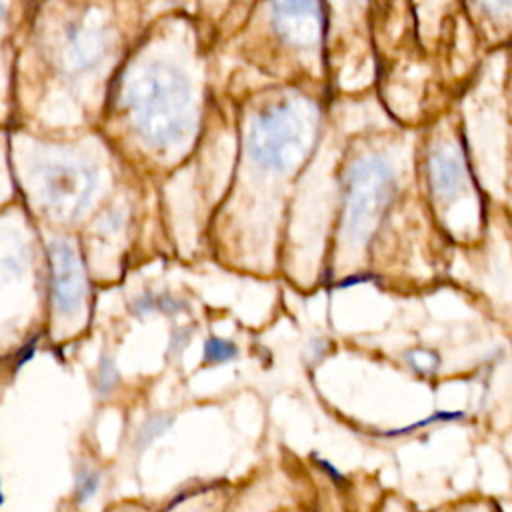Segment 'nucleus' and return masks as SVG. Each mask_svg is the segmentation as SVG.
<instances>
[{"label": "nucleus", "instance_id": "obj_9", "mask_svg": "<svg viewBox=\"0 0 512 512\" xmlns=\"http://www.w3.org/2000/svg\"><path fill=\"white\" fill-rule=\"evenodd\" d=\"M238 356V348L234 342L224 338H208L204 346V358L212 364H224Z\"/></svg>", "mask_w": 512, "mask_h": 512}, {"label": "nucleus", "instance_id": "obj_13", "mask_svg": "<svg viewBox=\"0 0 512 512\" xmlns=\"http://www.w3.org/2000/svg\"><path fill=\"white\" fill-rule=\"evenodd\" d=\"M476 8L490 18H508L512 16V0H472Z\"/></svg>", "mask_w": 512, "mask_h": 512}, {"label": "nucleus", "instance_id": "obj_8", "mask_svg": "<svg viewBox=\"0 0 512 512\" xmlns=\"http://www.w3.org/2000/svg\"><path fill=\"white\" fill-rule=\"evenodd\" d=\"M104 46V34L86 24H68L62 38V60L70 70H80L92 64Z\"/></svg>", "mask_w": 512, "mask_h": 512}, {"label": "nucleus", "instance_id": "obj_15", "mask_svg": "<svg viewBox=\"0 0 512 512\" xmlns=\"http://www.w3.org/2000/svg\"><path fill=\"white\" fill-rule=\"evenodd\" d=\"M4 18V0H0V22Z\"/></svg>", "mask_w": 512, "mask_h": 512}, {"label": "nucleus", "instance_id": "obj_5", "mask_svg": "<svg viewBox=\"0 0 512 512\" xmlns=\"http://www.w3.org/2000/svg\"><path fill=\"white\" fill-rule=\"evenodd\" d=\"M52 268V298L60 314L70 316L78 312L86 296L84 266L76 248L66 240H52L50 248Z\"/></svg>", "mask_w": 512, "mask_h": 512}, {"label": "nucleus", "instance_id": "obj_4", "mask_svg": "<svg viewBox=\"0 0 512 512\" xmlns=\"http://www.w3.org/2000/svg\"><path fill=\"white\" fill-rule=\"evenodd\" d=\"M96 174L82 164L58 162L40 172V198L46 210L60 220L78 216L90 202Z\"/></svg>", "mask_w": 512, "mask_h": 512}, {"label": "nucleus", "instance_id": "obj_11", "mask_svg": "<svg viewBox=\"0 0 512 512\" xmlns=\"http://www.w3.org/2000/svg\"><path fill=\"white\" fill-rule=\"evenodd\" d=\"M98 486H100V474L92 468H84L80 470L78 478H76V496L80 502H86L90 500L96 492H98Z\"/></svg>", "mask_w": 512, "mask_h": 512}, {"label": "nucleus", "instance_id": "obj_3", "mask_svg": "<svg viewBox=\"0 0 512 512\" xmlns=\"http://www.w3.org/2000/svg\"><path fill=\"white\" fill-rule=\"evenodd\" d=\"M396 190V172L382 152L356 156L344 174L342 238L348 248H364L376 234Z\"/></svg>", "mask_w": 512, "mask_h": 512}, {"label": "nucleus", "instance_id": "obj_10", "mask_svg": "<svg viewBox=\"0 0 512 512\" xmlns=\"http://www.w3.org/2000/svg\"><path fill=\"white\" fill-rule=\"evenodd\" d=\"M118 382V370L116 364L110 358H102L96 372V390L100 396L108 394Z\"/></svg>", "mask_w": 512, "mask_h": 512}, {"label": "nucleus", "instance_id": "obj_12", "mask_svg": "<svg viewBox=\"0 0 512 512\" xmlns=\"http://www.w3.org/2000/svg\"><path fill=\"white\" fill-rule=\"evenodd\" d=\"M406 358H408V362L412 364V368H414L416 372H420V374H430V372H434L436 366H438V358H436V354H432L430 350L418 348V350H412Z\"/></svg>", "mask_w": 512, "mask_h": 512}, {"label": "nucleus", "instance_id": "obj_1", "mask_svg": "<svg viewBox=\"0 0 512 512\" xmlns=\"http://www.w3.org/2000/svg\"><path fill=\"white\" fill-rule=\"evenodd\" d=\"M124 104L146 144L168 148L188 126L190 88L172 66L150 64L136 70L124 86Z\"/></svg>", "mask_w": 512, "mask_h": 512}, {"label": "nucleus", "instance_id": "obj_2", "mask_svg": "<svg viewBox=\"0 0 512 512\" xmlns=\"http://www.w3.org/2000/svg\"><path fill=\"white\" fill-rule=\"evenodd\" d=\"M316 126L318 112L306 98L296 96L268 104L250 124V156L268 170H294L308 156Z\"/></svg>", "mask_w": 512, "mask_h": 512}, {"label": "nucleus", "instance_id": "obj_6", "mask_svg": "<svg viewBox=\"0 0 512 512\" xmlns=\"http://www.w3.org/2000/svg\"><path fill=\"white\" fill-rule=\"evenodd\" d=\"M278 36L296 48H316L322 38L320 0H270Z\"/></svg>", "mask_w": 512, "mask_h": 512}, {"label": "nucleus", "instance_id": "obj_14", "mask_svg": "<svg viewBox=\"0 0 512 512\" xmlns=\"http://www.w3.org/2000/svg\"><path fill=\"white\" fill-rule=\"evenodd\" d=\"M170 422H172V420H170L168 416H154L152 420H148V422L140 428V432H138L140 444L146 446L150 440H154L156 436H160L164 430H168Z\"/></svg>", "mask_w": 512, "mask_h": 512}, {"label": "nucleus", "instance_id": "obj_7", "mask_svg": "<svg viewBox=\"0 0 512 512\" xmlns=\"http://www.w3.org/2000/svg\"><path fill=\"white\" fill-rule=\"evenodd\" d=\"M428 182L432 194L440 202H452L458 198L468 182V170L458 144L450 140H438L428 150Z\"/></svg>", "mask_w": 512, "mask_h": 512}]
</instances>
